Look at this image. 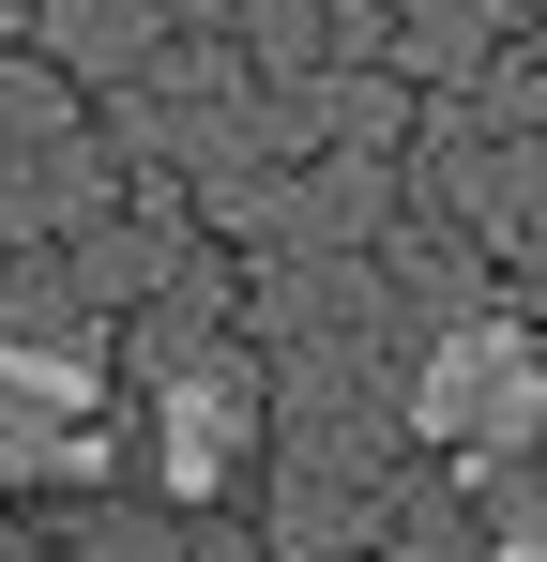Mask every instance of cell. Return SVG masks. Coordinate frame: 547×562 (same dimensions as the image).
<instances>
[{
	"label": "cell",
	"mask_w": 547,
	"mask_h": 562,
	"mask_svg": "<svg viewBox=\"0 0 547 562\" xmlns=\"http://www.w3.org/2000/svg\"><path fill=\"white\" fill-rule=\"evenodd\" d=\"M91 395H107V380H91L77 350H0V411H31V426H46V441H62V426H77Z\"/></svg>",
	"instance_id": "obj_3"
},
{
	"label": "cell",
	"mask_w": 547,
	"mask_h": 562,
	"mask_svg": "<svg viewBox=\"0 0 547 562\" xmlns=\"http://www.w3.org/2000/svg\"><path fill=\"white\" fill-rule=\"evenodd\" d=\"M487 562H547V517H517V532H502V548H487Z\"/></svg>",
	"instance_id": "obj_4"
},
{
	"label": "cell",
	"mask_w": 547,
	"mask_h": 562,
	"mask_svg": "<svg viewBox=\"0 0 547 562\" xmlns=\"http://www.w3.org/2000/svg\"><path fill=\"white\" fill-rule=\"evenodd\" d=\"M244 441H259V380L244 366H182L168 380V502H213V486H228V471H244Z\"/></svg>",
	"instance_id": "obj_2"
},
{
	"label": "cell",
	"mask_w": 547,
	"mask_h": 562,
	"mask_svg": "<svg viewBox=\"0 0 547 562\" xmlns=\"http://www.w3.org/2000/svg\"><path fill=\"white\" fill-rule=\"evenodd\" d=\"M411 441H442L456 471H502L517 441H547V366H533V319H456L426 380H411Z\"/></svg>",
	"instance_id": "obj_1"
}]
</instances>
